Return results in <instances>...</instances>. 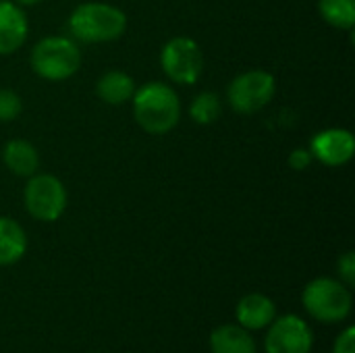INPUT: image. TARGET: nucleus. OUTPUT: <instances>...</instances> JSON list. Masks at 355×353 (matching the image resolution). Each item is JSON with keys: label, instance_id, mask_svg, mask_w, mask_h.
Segmentation results:
<instances>
[{"label": "nucleus", "instance_id": "2eb2a0df", "mask_svg": "<svg viewBox=\"0 0 355 353\" xmlns=\"http://www.w3.org/2000/svg\"><path fill=\"white\" fill-rule=\"evenodd\" d=\"M27 252V235L23 227L8 216H0V266L17 264Z\"/></svg>", "mask_w": 355, "mask_h": 353}, {"label": "nucleus", "instance_id": "39448f33", "mask_svg": "<svg viewBox=\"0 0 355 353\" xmlns=\"http://www.w3.org/2000/svg\"><path fill=\"white\" fill-rule=\"evenodd\" d=\"M277 92V79L264 69L239 73L227 87V100L239 114H254L262 110Z\"/></svg>", "mask_w": 355, "mask_h": 353}, {"label": "nucleus", "instance_id": "412c9836", "mask_svg": "<svg viewBox=\"0 0 355 353\" xmlns=\"http://www.w3.org/2000/svg\"><path fill=\"white\" fill-rule=\"evenodd\" d=\"M312 160H314V156H312L310 148H308V150H306V148H297V150H293L291 156H289V164H291V169H295V171L308 169V166L312 164Z\"/></svg>", "mask_w": 355, "mask_h": 353}, {"label": "nucleus", "instance_id": "a211bd4d", "mask_svg": "<svg viewBox=\"0 0 355 353\" xmlns=\"http://www.w3.org/2000/svg\"><path fill=\"white\" fill-rule=\"evenodd\" d=\"M23 110V102L17 92L12 89H0V123L15 121Z\"/></svg>", "mask_w": 355, "mask_h": 353}, {"label": "nucleus", "instance_id": "423d86ee", "mask_svg": "<svg viewBox=\"0 0 355 353\" xmlns=\"http://www.w3.org/2000/svg\"><path fill=\"white\" fill-rule=\"evenodd\" d=\"M160 64L173 83L193 85L204 73V52L196 40L177 35L164 44L160 52Z\"/></svg>", "mask_w": 355, "mask_h": 353}, {"label": "nucleus", "instance_id": "6ab92c4d", "mask_svg": "<svg viewBox=\"0 0 355 353\" xmlns=\"http://www.w3.org/2000/svg\"><path fill=\"white\" fill-rule=\"evenodd\" d=\"M337 273H339V281L345 283L347 287L355 285V254L354 252H345L339 262H337Z\"/></svg>", "mask_w": 355, "mask_h": 353}, {"label": "nucleus", "instance_id": "7ed1b4c3", "mask_svg": "<svg viewBox=\"0 0 355 353\" xmlns=\"http://www.w3.org/2000/svg\"><path fill=\"white\" fill-rule=\"evenodd\" d=\"M302 306L314 320L324 325H339L352 314V287H347L339 279L318 277L304 287Z\"/></svg>", "mask_w": 355, "mask_h": 353}, {"label": "nucleus", "instance_id": "aec40b11", "mask_svg": "<svg viewBox=\"0 0 355 353\" xmlns=\"http://www.w3.org/2000/svg\"><path fill=\"white\" fill-rule=\"evenodd\" d=\"M354 327H347L343 333H339V337L333 343V352L331 353H354Z\"/></svg>", "mask_w": 355, "mask_h": 353}, {"label": "nucleus", "instance_id": "1a4fd4ad", "mask_svg": "<svg viewBox=\"0 0 355 353\" xmlns=\"http://www.w3.org/2000/svg\"><path fill=\"white\" fill-rule=\"evenodd\" d=\"M310 152L314 160L327 166H343L354 158V133L349 129H339V127L318 131L310 141Z\"/></svg>", "mask_w": 355, "mask_h": 353}, {"label": "nucleus", "instance_id": "4be33fe9", "mask_svg": "<svg viewBox=\"0 0 355 353\" xmlns=\"http://www.w3.org/2000/svg\"><path fill=\"white\" fill-rule=\"evenodd\" d=\"M12 2H17L19 6H33V4H37L42 0H12Z\"/></svg>", "mask_w": 355, "mask_h": 353}, {"label": "nucleus", "instance_id": "20e7f679", "mask_svg": "<svg viewBox=\"0 0 355 353\" xmlns=\"http://www.w3.org/2000/svg\"><path fill=\"white\" fill-rule=\"evenodd\" d=\"M35 75L48 81H64L79 71L81 52L77 44L62 35H48L40 40L29 56Z\"/></svg>", "mask_w": 355, "mask_h": 353}, {"label": "nucleus", "instance_id": "f8f14e48", "mask_svg": "<svg viewBox=\"0 0 355 353\" xmlns=\"http://www.w3.org/2000/svg\"><path fill=\"white\" fill-rule=\"evenodd\" d=\"M212 353H258L252 331L239 325H223L210 333Z\"/></svg>", "mask_w": 355, "mask_h": 353}, {"label": "nucleus", "instance_id": "0eeeda50", "mask_svg": "<svg viewBox=\"0 0 355 353\" xmlns=\"http://www.w3.org/2000/svg\"><path fill=\"white\" fill-rule=\"evenodd\" d=\"M23 202L35 221L54 223L67 210V189L54 175H31L23 191Z\"/></svg>", "mask_w": 355, "mask_h": 353}, {"label": "nucleus", "instance_id": "f257e3e1", "mask_svg": "<svg viewBox=\"0 0 355 353\" xmlns=\"http://www.w3.org/2000/svg\"><path fill=\"white\" fill-rule=\"evenodd\" d=\"M133 117L137 125L152 135H164L173 131L181 119V102L177 92L162 81H148L135 89Z\"/></svg>", "mask_w": 355, "mask_h": 353}, {"label": "nucleus", "instance_id": "9d476101", "mask_svg": "<svg viewBox=\"0 0 355 353\" xmlns=\"http://www.w3.org/2000/svg\"><path fill=\"white\" fill-rule=\"evenodd\" d=\"M29 33L23 6L17 2L0 0V56L17 52Z\"/></svg>", "mask_w": 355, "mask_h": 353}, {"label": "nucleus", "instance_id": "dca6fc26", "mask_svg": "<svg viewBox=\"0 0 355 353\" xmlns=\"http://www.w3.org/2000/svg\"><path fill=\"white\" fill-rule=\"evenodd\" d=\"M320 17L337 29H354L355 0H318Z\"/></svg>", "mask_w": 355, "mask_h": 353}, {"label": "nucleus", "instance_id": "6e6552de", "mask_svg": "<svg viewBox=\"0 0 355 353\" xmlns=\"http://www.w3.org/2000/svg\"><path fill=\"white\" fill-rule=\"evenodd\" d=\"M264 352L266 353H312L314 333L310 325L297 314L275 318L266 327Z\"/></svg>", "mask_w": 355, "mask_h": 353}, {"label": "nucleus", "instance_id": "9b49d317", "mask_svg": "<svg viewBox=\"0 0 355 353\" xmlns=\"http://www.w3.org/2000/svg\"><path fill=\"white\" fill-rule=\"evenodd\" d=\"M235 318L248 331H262L277 318V304L264 293H248L239 300Z\"/></svg>", "mask_w": 355, "mask_h": 353}, {"label": "nucleus", "instance_id": "f3484780", "mask_svg": "<svg viewBox=\"0 0 355 353\" xmlns=\"http://www.w3.org/2000/svg\"><path fill=\"white\" fill-rule=\"evenodd\" d=\"M189 117L198 125H212L220 117V96L214 92H202L189 106Z\"/></svg>", "mask_w": 355, "mask_h": 353}, {"label": "nucleus", "instance_id": "f03ea898", "mask_svg": "<svg viewBox=\"0 0 355 353\" xmlns=\"http://www.w3.org/2000/svg\"><path fill=\"white\" fill-rule=\"evenodd\" d=\"M69 29L87 44L114 42L127 29V15L108 2H83L71 12Z\"/></svg>", "mask_w": 355, "mask_h": 353}, {"label": "nucleus", "instance_id": "4468645a", "mask_svg": "<svg viewBox=\"0 0 355 353\" xmlns=\"http://www.w3.org/2000/svg\"><path fill=\"white\" fill-rule=\"evenodd\" d=\"M135 81L131 75H127L125 71H108L104 73L98 83H96V94L102 102L110 104V106H121L125 102H131L133 94H135Z\"/></svg>", "mask_w": 355, "mask_h": 353}, {"label": "nucleus", "instance_id": "ddd939ff", "mask_svg": "<svg viewBox=\"0 0 355 353\" xmlns=\"http://www.w3.org/2000/svg\"><path fill=\"white\" fill-rule=\"evenodd\" d=\"M2 160L6 169L17 177H31L37 173L40 154L27 139H10L2 148Z\"/></svg>", "mask_w": 355, "mask_h": 353}]
</instances>
